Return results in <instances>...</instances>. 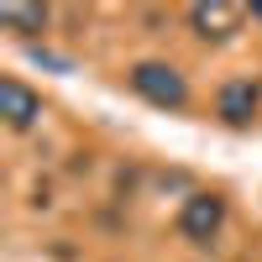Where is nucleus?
<instances>
[{"label":"nucleus","mask_w":262,"mask_h":262,"mask_svg":"<svg viewBox=\"0 0 262 262\" xmlns=\"http://www.w3.org/2000/svg\"><path fill=\"white\" fill-rule=\"evenodd\" d=\"M247 11H252V16H257V21H262V6H247Z\"/></svg>","instance_id":"obj_7"},{"label":"nucleus","mask_w":262,"mask_h":262,"mask_svg":"<svg viewBox=\"0 0 262 262\" xmlns=\"http://www.w3.org/2000/svg\"><path fill=\"white\" fill-rule=\"evenodd\" d=\"M257 100H262V90L252 79H231V84H221V95H215V116L226 126H247L257 116Z\"/></svg>","instance_id":"obj_4"},{"label":"nucleus","mask_w":262,"mask_h":262,"mask_svg":"<svg viewBox=\"0 0 262 262\" xmlns=\"http://www.w3.org/2000/svg\"><path fill=\"white\" fill-rule=\"evenodd\" d=\"M0 116H6V126L27 131V126L42 116V100H37L21 79H0Z\"/></svg>","instance_id":"obj_5"},{"label":"nucleus","mask_w":262,"mask_h":262,"mask_svg":"<svg viewBox=\"0 0 262 262\" xmlns=\"http://www.w3.org/2000/svg\"><path fill=\"white\" fill-rule=\"evenodd\" d=\"M221 226H226V200H221V194H189V200H184L179 231L189 236V242H210Z\"/></svg>","instance_id":"obj_3"},{"label":"nucleus","mask_w":262,"mask_h":262,"mask_svg":"<svg viewBox=\"0 0 262 262\" xmlns=\"http://www.w3.org/2000/svg\"><path fill=\"white\" fill-rule=\"evenodd\" d=\"M0 27L6 32H21V37H32L48 27V6H0Z\"/></svg>","instance_id":"obj_6"},{"label":"nucleus","mask_w":262,"mask_h":262,"mask_svg":"<svg viewBox=\"0 0 262 262\" xmlns=\"http://www.w3.org/2000/svg\"><path fill=\"white\" fill-rule=\"evenodd\" d=\"M252 11L247 6H231V0H200V6H189V21L194 32H200L205 42H226L231 32H242V21Z\"/></svg>","instance_id":"obj_2"},{"label":"nucleus","mask_w":262,"mask_h":262,"mask_svg":"<svg viewBox=\"0 0 262 262\" xmlns=\"http://www.w3.org/2000/svg\"><path fill=\"white\" fill-rule=\"evenodd\" d=\"M131 90H137L147 105H158V111H184V105H189L184 74L173 69V63H158V58H147V63L131 69Z\"/></svg>","instance_id":"obj_1"}]
</instances>
